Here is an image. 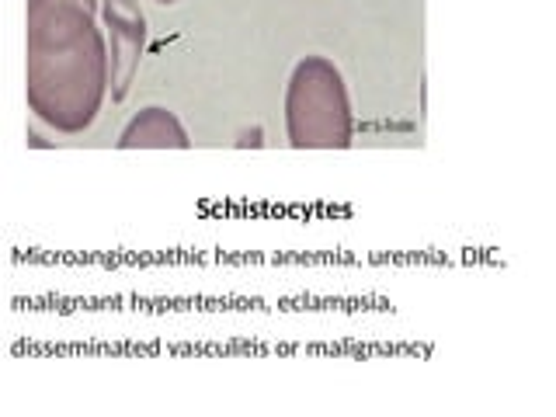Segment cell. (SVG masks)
I'll return each mask as SVG.
<instances>
[{
  "instance_id": "obj_1",
  "label": "cell",
  "mask_w": 556,
  "mask_h": 417,
  "mask_svg": "<svg viewBox=\"0 0 556 417\" xmlns=\"http://www.w3.org/2000/svg\"><path fill=\"white\" fill-rule=\"evenodd\" d=\"M108 84L112 53L101 28L60 49H28V108L56 133H84L105 101Z\"/></svg>"
},
{
  "instance_id": "obj_2",
  "label": "cell",
  "mask_w": 556,
  "mask_h": 417,
  "mask_svg": "<svg viewBox=\"0 0 556 417\" xmlns=\"http://www.w3.org/2000/svg\"><path fill=\"white\" fill-rule=\"evenodd\" d=\"M285 133L296 150L351 146V101L341 70L324 56L296 63L285 91Z\"/></svg>"
},
{
  "instance_id": "obj_3",
  "label": "cell",
  "mask_w": 556,
  "mask_h": 417,
  "mask_svg": "<svg viewBox=\"0 0 556 417\" xmlns=\"http://www.w3.org/2000/svg\"><path fill=\"white\" fill-rule=\"evenodd\" d=\"M101 18L112 42V98L126 101L133 77L139 70V56L146 49V18L136 0H101Z\"/></svg>"
},
{
  "instance_id": "obj_4",
  "label": "cell",
  "mask_w": 556,
  "mask_h": 417,
  "mask_svg": "<svg viewBox=\"0 0 556 417\" xmlns=\"http://www.w3.org/2000/svg\"><path fill=\"white\" fill-rule=\"evenodd\" d=\"M122 150H188L192 139H188L185 126L178 122V115L167 112V108H143L119 136Z\"/></svg>"
},
{
  "instance_id": "obj_5",
  "label": "cell",
  "mask_w": 556,
  "mask_h": 417,
  "mask_svg": "<svg viewBox=\"0 0 556 417\" xmlns=\"http://www.w3.org/2000/svg\"><path fill=\"white\" fill-rule=\"evenodd\" d=\"M261 143H265V133H261L258 126H254V129H244V133H240V139H237L240 150H247V146H261Z\"/></svg>"
},
{
  "instance_id": "obj_6",
  "label": "cell",
  "mask_w": 556,
  "mask_h": 417,
  "mask_svg": "<svg viewBox=\"0 0 556 417\" xmlns=\"http://www.w3.org/2000/svg\"><path fill=\"white\" fill-rule=\"evenodd\" d=\"M28 4H42V0H28ZM73 4H84V7H91V11H98L101 0H73Z\"/></svg>"
},
{
  "instance_id": "obj_7",
  "label": "cell",
  "mask_w": 556,
  "mask_h": 417,
  "mask_svg": "<svg viewBox=\"0 0 556 417\" xmlns=\"http://www.w3.org/2000/svg\"><path fill=\"white\" fill-rule=\"evenodd\" d=\"M157 4H178V0H157Z\"/></svg>"
}]
</instances>
